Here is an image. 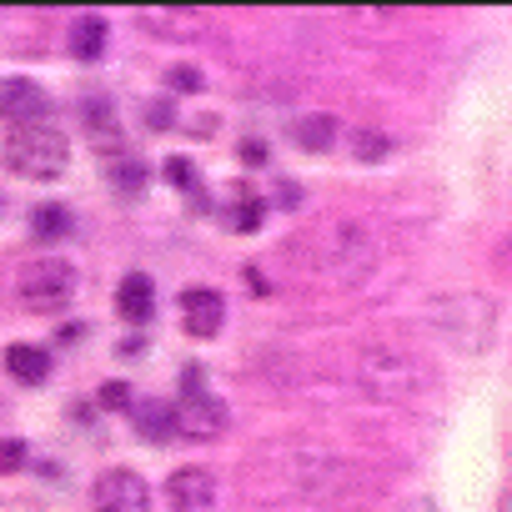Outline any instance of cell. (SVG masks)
Masks as SVG:
<instances>
[{
	"instance_id": "obj_4",
	"label": "cell",
	"mask_w": 512,
	"mask_h": 512,
	"mask_svg": "<svg viewBox=\"0 0 512 512\" xmlns=\"http://www.w3.org/2000/svg\"><path fill=\"white\" fill-rule=\"evenodd\" d=\"M16 297H21L26 312L56 317V312L76 297V267L61 262V256H41V262H26V267H21V282H16Z\"/></svg>"
},
{
	"instance_id": "obj_24",
	"label": "cell",
	"mask_w": 512,
	"mask_h": 512,
	"mask_svg": "<svg viewBox=\"0 0 512 512\" xmlns=\"http://www.w3.org/2000/svg\"><path fill=\"white\" fill-rule=\"evenodd\" d=\"M21 457H26V447L11 437V442H6V452H0V467H6V472H16V467H21Z\"/></svg>"
},
{
	"instance_id": "obj_19",
	"label": "cell",
	"mask_w": 512,
	"mask_h": 512,
	"mask_svg": "<svg viewBox=\"0 0 512 512\" xmlns=\"http://www.w3.org/2000/svg\"><path fill=\"white\" fill-rule=\"evenodd\" d=\"M352 156H357V161H382V156H387V136L357 131V136H352Z\"/></svg>"
},
{
	"instance_id": "obj_22",
	"label": "cell",
	"mask_w": 512,
	"mask_h": 512,
	"mask_svg": "<svg viewBox=\"0 0 512 512\" xmlns=\"http://www.w3.org/2000/svg\"><path fill=\"white\" fill-rule=\"evenodd\" d=\"M166 176H171L176 186H186V191H196V196H201V181H196V171H191V166H186L181 156H176V161L166 166Z\"/></svg>"
},
{
	"instance_id": "obj_20",
	"label": "cell",
	"mask_w": 512,
	"mask_h": 512,
	"mask_svg": "<svg viewBox=\"0 0 512 512\" xmlns=\"http://www.w3.org/2000/svg\"><path fill=\"white\" fill-rule=\"evenodd\" d=\"M101 407H106V412H136L131 387H126V382H106V387H101Z\"/></svg>"
},
{
	"instance_id": "obj_1",
	"label": "cell",
	"mask_w": 512,
	"mask_h": 512,
	"mask_svg": "<svg viewBox=\"0 0 512 512\" xmlns=\"http://www.w3.org/2000/svg\"><path fill=\"white\" fill-rule=\"evenodd\" d=\"M297 256L302 267L332 282H357L372 272V231L352 216H327L312 231L297 236Z\"/></svg>"
},
{
	"instance_id": "obj_17",
	"label": "cell",
	"mask_w": 512,
	"mask_h": 512,
	"mask_svg": "<svg viewBox=\"0 0 512 512\" xmlns=\"http://www.w3.org/2000/svg\"><path fill=\"white\" fill-rule=\"evenodd\" d=\"M106 171H111V186H121V191H141V181H146V166L131 156H111Z\"/></svg>"
},
{
	"instance_id": "obj_3",
	"label": "cell",
	"mask_w": 512,
	"mask_h": 512,
	"mask_svg": "<svg viewBox=\"0 0 512 512\" xmlns=\"http://www.w3.org/2000/svg\"><path fill=\"white\" fill-rule=\"evenodd\" d=\"M66 156H71L66 136L56 126H46V121L41 126H11V136H6V166L16 176L51 181V176L66 171Z\"/></svg>"
},
{
	"instance_id": "obj_12",
	"label": "cell",
	"mask_w": 512,
	"mask_h": 512,
	"mask_svg": "<svg viewBox=\"0 0 512 512\" xmlns=\"http://www.w3.org/2000/svg\"><path fill=\"white\" fill-rule=\"evenodd\" d=\"M71 51H76L81 61H96V56L106 51V21H101V16H81L76 31H71Z\"/></svg>"
},
{
	"instance_id": "obj_9",
	"label": "cell",
	"mask_w": 512,
	"mask_h": 512,
	"mask_svg": "<svg viewBox=\"0 0 512 512\" xmlns=\"http://www.w3.org/2000/svg\"><path fill=\"white\" fill-rule=\"evenodd\" d=\"M221 317H226L221 292H211V287L181 292V327H186L191 337H216V332H221Z\"/></svg>"
},
{
	"instance_id": "obj_25",
	"label": "cell",
	"mask_w": 512,
	"mask_h": 512,
	"mask_svg": "<svg viewBox=\"0 0 512 512\" xmlns=\"http://www.w3.org/2000/svg\"><path fill=\"white\" fill-rule=\"evenodd\" d=\"M241 156H246V166H262L267 146H262V141H241Z\"/></svg>"
},
{
	"instance_id": "obj_23",
	"label": "cell",
	"mask_w": 512,
	"mask_h": 512,
	"mask_svg": "<svg viewBox=\"0 0 512 512\" xmlns=\"http://www.w3.org/2000/svg\"><path fill=\"white\" fill-rule=\"evenodd\" d=\"M146 121H151L156 131H166V126H171V106H166V101H151V106H146Z\"/></svg>"
},
{
	"instance_id": "obj_13",
	"label": "cell",
	"mask_w": 512,
	"mask_h": 512,
	"mask_svg": "<svg viewBox=\"0 0 512 512\" xmlns=\"http://www.w3.org/2000/svg\"><path fill=\"white\" fill-rule=\"evenodd\" d=\"M226 226H231V231H256V226H262V201H256L251 191H231V201H226Z\"/></svg>"
},
{
	"instance_id": "obj_11",
	"label": "cell",
	"mask_w": 512,
	"mask_h": 512,
	"mask_svg": "<svg viewBox=\"0 0 512 512\" xmlns=\"http://www.w3.org/2000/svg\"><path fill=\"white\" fill-rule=\"evenodd\" d=\"M6 367H11V377L26 382V387H41V382L51 377V357H46L41 347H31V342H16V347L6 352Z\"/></svg>"
},
{
	"instance_id": "obj_18",
	"label": "cell",
	"mask_w": 512,
	"mask_h": 512,
	"mask_svg": "<svg viewBox=\"0 0 512 512\" xmlns=\"http://www.w3.org/2000/svg\"><path fill=\"white\" fill-rule=\"evenodd\" d=\"M31 226H36V236H41V241H51V236H66V231H71V216H66L61 206H41Z\"/></svg>"
},
{
	"instance_id": "obj_21",
	"label": "cell",
	"mask_w": 512,
	"mask_h": 512,
	"mask_svg": "<svg viewBox=\"0 0 512 512\" xmlns=\"http://www.w3.org/2000/svg\"><path fill=\"white\" fill-rule=\"evenodd\" d=\"M166 81H171V91H201V71L196 66H171Z\"/></svg>"
},
{
	"instance_id": "obj_7",
	"label": "cell",
	"mask_w": 512,
	"mask_h": 512,
	"mask_svg": "<svg viewBox=\"0 0 512 512\" xmlns=\"http://www.w3.org/2000/svg\"><path fill=\"white\" fill-rule=\"evenodd\" d=\"M171 512H216V477L206 467H176L166 482Z\"/></svg>"
},
{
	"instance_id": "obj_2",
	"label": "cell",
	"mask_w": 512,
	"mask_h": 512,
	"mask_svg": "<svg viewBox=\"0 0 512 512\" xmlns=\"http://www.w3.org/2000/svg\"><path fill=\"white\" fill-rule=\"evenodd\" d=\"M357 382H362V392L377 397V402H407V397H417V392L427 387V372H422L417 357H407V352H397V347H372V352H362V362H357Z\"/></svg>"
},
{
	"instance_id": "obj_15",
	"label": "cell",
	"mask_w": 512,
	"mask_h": 512,
	"mask_svg": "<svg viewBox=\"0 0 512 512\" xmlns=\"http://www.w3.org/2000/svg\"><path fill=\"white\" fill-rule=\"evenodd\" d=\"M136 427H141V437L161 442L166 432H176V412H166L161 402H136Z\"/></svg>"
},
{
	"instance_id": "obj_6",
	"label": "cell",
	"mask_w": 512,
	"mask_h": 512,
	"mask_svg": "<svg viewBox=\"0 0 512 512\" xmlns=\"http://www.w3.org/2000/svg\"><path fill=\"white\" fill-rule=\"evenodd\" d=\"M221 432H226V407H221V397H211L206 387L181 392V402H176V437H186V442H211V437H221Z\"/></svg>"
},
{
	"instance_id": "obj_14",
	"label": "cell",
	"mask_w": 512,
	"mask_h": 512,
	"mask_svg": "<svg viewBox=\"0 0 512 512\" xmlns=\"http://www.w3.org/2000/svg\"><path fill=\"white\" fill-rule=\"evenodd\" d=\"M297 141H302V151H327L337 141V121L332 116H302L297 121Z\"/></svg>"
},
{
	"instance_id": "obj_5",
	"label": "cell",
	"mask_w": 512,
	"mask_h": 512,
	"mask_svg": "<svg viewBox=\"0 0 512 512\" xmlns=\"http://www.w3.org/2000/svg\"><path fill=\"white\" fill-rule=\"evenodd\" d=\"M91 507L96 512H151V487L131 467H106L91 487Z\"/></svg>"
},
{
	"instance_id": "obj_8",
	"label": "cell",
	"mask_w": 512,
	"mask_h": 512,
	"mask_svg": "<svg viewBox=\"0 0 512 512\" xmlns=\"http://www.w3.org/2000/svg\"><path fill=\"white\" fill-rule=\"evenodd\" d=\"M0 111H6L11 126H41L46 111H51V101H46V91H41L36 81L11 76L6 86H0Z\"/></svg>"
},
{
	"instance_id": "obj_16",
	"label": "cell",
	"mask_w": 512,
	"mask_h": 512,
	"mask_svg": "<svg viewBox=\"0 0 512 512\" xmlns=\"http://www.w3.org/2000/svg\"><path fill=\"white\" fill-rule=\"evenodd\" d=\"M141 26L146 31H196L201 21L191 11H141Z\"/></svg>"
},
{
	"instance_id": "obj_10",
	"label": "cell",
	"mask_w": 512,
	"mask_h": 512,
	"mask_svg": "<svg viewBox=\"0 0 512 512\" xmlns=\"http://www.w3.org/2000/svg\"><path fill=\"white\" fill-rule=\"evenodd\" d=\"M116 312L131 322V327H141V322H151V312H156V287H151V277H141V272H131L121 287H116Z\"/></svg>"
}]
</instances>
